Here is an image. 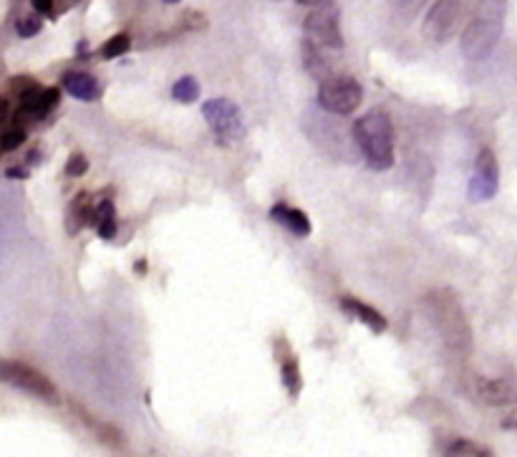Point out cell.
<instances>
[{
  "label": "cell",
  "instance_id": "obj_1",
  "mask_svg": "<svg viewBox=\"0 0 517 457\" xmlns=\"http://www.w3.org/2000/svg\"><path fill=\"white\" fill-rule=\"evenodd\" d=\"M424 311L452 354L467 357L472 351V329H470L462 304L457 301L454 293L447 291V289L429 291L424 298Z\"/></svg>",
  "mask_w": 517,
  "mask_h": 457
},
{
  "label": "cell",
  "instance_id": "obj_2",
  "mask_svg": "<svg viewBox=\"0 0 517 457\" xmlns=\"http://www.w3.org/2000/svg\"><path fill=\"white\" fill-rule=\"evenodd\" d=\"M354 139L371 169L383 172L394 167V125L389 111L371 109L356 119Z\"/></svg>",
  "mask_w": 517,
  "mask_h": 457
},
{
  "label": "cell",
  "instance_id": "obj_3",
  "mask_svg": "<svg viewBox=\"0 0 517 457\" xmlns=\"http://www.w3.org/2000/svg\"><path fill=\"white\" fill-rule=\"evenodd\" d=\"M361 101H364V89L351 76H331L318 86V107L328 114L349 116L361 107Z\"/></svg>",
  "mask_w": 517,
  "mask_h": 457
},
{
  "label": "cell",
  "instance_id": "obj_4",
  "mask_svg": "<svg viewBox=\"0 0 517 457\" xmlns=\"http://www.w3.org/2000/svg\"><path fill=\"white\" fill-rule=\"evenodd\" d=\"M202 116L207 119L210 129L218 134L222 144H237L246 139V122H243V111L237 109V104H232L230 99H210L202 104Z\"/></svg>",
  "mask_w": 517,
  "mask_h": 457
},
{
  "label": "cell",
  "instance_id": "obj_5",
  "mask_svg": "<svg viewBox=\"0 0 517 457\" xmlns=\"http://www.w3.org/2000/svg\"><path fill=\"white\" fill-rule=\"evenodd\" d=\"M464 3L462 0H435L429 13L424 18V39L429 43H447L462 26Z\"/></svg>",
  "mask_w": 517,
  "mask_h": 457
},
{
  "label": "cell",
  "instance_id": "obj_6",
  "mask_svg": "<svg viewBox=\"0 0 517 457\" xmlns=\"http://www.w3.org/2000/svg\"><path fill=\"white\" fill-rule=\"evenodd\" d=\"M500 36H503V21L487 18V15H475V21L464 28L462 33V54L470 61H482L495 51Z\"/></svg>",
  "mask_w": 517,
  "mask_h": 457
},
{
  "label": "cell",
  "instance_id": "obj_7",
  "mask_svg": "<svg viewBox=\"0 0 517 457\" xmlns=\"http://www.w3.org/2000/svg\"><path fill=\"white\" fill-rule=\"evenodd\" d=\"M3 379H5L11 387L23 389V392L39 397L43 402H58V389H56L54 382L46 375H41V372H36L33 366H28V364L5 361V364H3Z\"/></svg>",
  "mask_w": 517,
  "mask_h": 457
},
{
  "label": "cell",
  "instance_id": "obj_8",
  "mask_svg": "<svg viewBox=\"0 0 517 457\" xmlns=\"http://www.w3.org/2000/svg\"><path fill=\"white\" fill-rule=\"evenodd\" d=\"M306 41L315 43L323 51H340L343 48V33L339 26V11L321 8L306 18Z\"/></svg>",
  "mask_w": 517,
  "mask_h": 457
},
{
  "label": "cell",
  "instance_id": "obj_9",
  "mask_svg": "<svg viewBox=\"0 0 517 457\" xmlns=\"http://www.w3.org/2000/svg\"><path fill=\"white\" fill-rule=\"evenodd\" d=\"M500 190V165L492 150H482L477 154L475 175L470 180V200L472 203H485L492 200Z\"/></svg>",
  "mask_w": 517,
  "mask_h": 457
},
{
  "label": "cell",
  "instance_id": "obj_10",
  "mask_svg": "<svg viewBox=\"0 0 517 457\" xmlns=\"http://www.w3.org/2000/svg\"><path fill=\"white\" fill-rule=\"evenodd\" d=\"M58 99H61V89H56V86L43 89V86H39L26 99H21V107L15 111V125L28 126L41 122L43 116L58 104Z\"/></svg>",
  "mask_w": 517,
  "mask_h": 457
},
{
  "label": "cell",
  "instance_id": "obj_11",
  "mask_svg": "<svg viewBox=\"0 0 517 457\" xmlns=\"http://www.w3.org/2000/svg\"><path fill=\"white\" fill-rule=\"evenodd\" d=\"M61 86H64L66 94L79 99V101H96V99L101 97L99 82L91 73H83V71H66L64 79H61Z\"/></svg>",
  "mask_w": 517,
  "mask_h": 457
},
{
  "label": "cell",
  "instance_id": "obj_12",
  "mask_svg": "<svg viewBox=\"0 0 517 457\" xmlns=\"http://www.w3.org/2000/svg\"><path fill=\"white\" fill-rule=\"evenodd\" d=\"M271 218L278 222V225H283L288 233H293L296 237L311 236V220H308V215H306L303 210L278 203V205H272Z\"/></svg>",
  "mask_w": 517,
  "mask_h": 457
},
{
  "label": "cell",
  "instance_id": "obj_13",
  "mask_svg": "<svg viewBox=\"0 0 517 457\" xmlns=\"http://www.w3.org/2000/svg\"><path fill=\"white\" fill-rule=\"evenodd\" d=\"M479 400L492 407H510L517 404V389L507 379H485L477 389Z\"/></svg>",
  "mask_w": 517,
  "mask_h": 457
},
{
  "label": "cell",
  "instance_id": "obj_14",
  "mask_svg": "<svg viewBox=\"0 0 517 457\" xmlns=\"http://www.w3.org/2000/svg\"><path fill=\"white\" fill-rule=\"evenodd\" d=\"M91 222H96V210L91 208L89 194H76L66 210V233L68 236H79L83 228L91 225Z\"/></svg>",
  "mask_w": 517,
  "mask_h": 457
},
{
  "label": "cell",
  "instance_id": "obj_15",
  "mask_svg": "<svg viewBox=\"0 0 517 457\" xmlns=\"http://www.w3.org/2000/svg\"><path fill=\"white\" fill-rule=\"evenodd\" d=\"M340 311H346V314H351L356 321L366 323L374 333H383V329H386V319H383L382 314H379L376 308L364 304V301H358V298H351V296L340 298Z\"/></svg>",
  "mask_w": 517,
  "mask_h": 457
},
{
  "label": "cell",
  "instance_id": "obj_16",
  "mask_svg": "<svg viewBox=\"0 0 517 457\" xmlns=\"http://www.w3.org/2000/svg\"><path fill=\"white\" fill-rule=\"evenodd\" d=\"M278 361H280V379H283V387H286L288 394L296 400L300 394V389H303V375H300L298 359H296V357L290 354V349H288L286 357L278 354Z\"/></svg>",
  "mask_w": 517,
  "mask_h": 457
},
{
  "label": "cell",
  "instance_id": "obj_17",
  "mask_svg": "<svg viewBox=\"0 0 517 457\" xmlns=\"http://www.w3.org/2000/svg\"><path fill=\"white\" fill-rule=\"evenodd\" d=\"M96 230H99V237L104 240H111L119 230V220H116V208L111 200H101V205L96 208Z\"/></svg>",
  "mask_w": 517,
  "mask_h": 457
},
{
  "label": "cell",
  "instance_id": "obj_18",
  "mask_svg": "<svg viewBox=\"0 0 517 457\" xmlns=\"http://www.w3.org/2000/svg\"><path fill=\"white\" fill-rule=\"evenodd\" d=\"M172 97L179 104H192V101H197L200 97V83L194 76H182L175 86H172Z\"/></svg>",
  "mask_w": 517,
  "mask_h": 457
},
{
  "label": "cell",
  "instance_id": "obj_19",
  "mask_svg": "<svg viewBox=\"0 0 517 457\" xmlns=\"http://www.w3.org/2000/svg\"><path fill=\"white\" fill-rule=\"evenodd\" d=\"M129 48H132V39H129L126 33H116V36H111L109 41L101 46V58H107V61L119 58V56L126 54Z\"/></svg>",
  "mask_w": 517,
  "mask_h": 457
},
{
  "label": "cell",
  "instance_id": "obj_20",
  "mask_svg": "<svg viewBox=\"0 0 517 457\" xmlns=\"http://www.w3.org/2000/svg\"><path fill=\"white\" fill-rule=\"evenodd\" d=\"M23 142H26V126H5V132L0 137V147H3V152H13Z\"/></svg>",
  "mask_w": 517,
  "mask_h": 457
},
{
  "label": "cell",
  "instance_id": "obj_21",
  "mask_svg": "<svg viewBox=\"0 0 517 457\" xmlns=\"http://www.w3.org/2000/svg\"><path fill=\"white\" fill-rule=\"evenodd\" d=\"M447 455H457V457H485L490 455V450L479 447V444L470 443V440H454V444H450L444 450Z\"/></svg>",
  "mask_w": 517,
  "mask_h": 457
},
{
  "label": "cell",
  "instance_id": "obj_22",
  "mask_svg": "<svg viewBox=\"0 0 517 457\" xmlns=\"http://www.w3.org/2000/svg\"><path fill=\"white\" fill-rule=\"evenodd\" d=\"M41 28H43V21L39 18V15H33V13L21 15V18L15 21V33H18L21 39H33Z\"/></svg>",
  "mask_w": 517,
  "mask_h": 457
},
{
  "label": "cell",
  "instance_id": "obj_23",
  "mask_svg": "<svg viewBox=\"0 0 517 457\" xmlns=\"http://www.w3.org/2000/svg\"><path fill=\"white\" fill-rule=\"evenodd\" d=\"M39 89V83L33 82L30 76H15V79H11V83H8V94H13V97L18 99H26L30 91H36Z\"/></svg>",
  "mask_w": 517,
  "mask_h": 457
},
{
  "label": "cell",
  "instance_id": "obj_24",
  "mask_svg": "<svg viewBox=\"0 0 517 457\" xmlns=\"http://www.w3.org/2000/svg\"><path fill=\"white\" fill-rule=\"evenodd\" d=\"M86 169H89V160H86L82 152H73L68 157L66 162L68 177H82V175H86Z\"/></svg>",
  "mask_w": 517,
  "mask_h": 457
},
{
  "label": "cell",
  "instance_id": "obj_25",
  "mask_svg": "<svg viewBox=\"0 0 517 457\" xmlns=\"http://www.w3.org/2000/svg\"><path fill=\"white\" fill-rule=\"evenodd\" d=\"M30 5L36 8V13H41V15L54 13V0H30Z\"/></svg>",
  "mask_w": 517,
  "mask_h": 457
},
{
  "label": "cell",
  "instance_id": "obj_26",
  "mask_svg": "<svg viewBox=\"0 0 517 457\" xmlns=\"http://www.w3.org/2000/svg\"><path fill=\"white\" fill-rule=\"evenodd\" d=\"M5 177H8V180H26L28 165L26 167H8V169H5Z\"/></svg>",
  "mask_w": 517,
  "mask_h": 457
},
{
  "label": "cell",
  "instance_id": "obj_27",
  "mask_svg": "<svg viewBox=\"0 0 517 457\" xmlns=\"http://www.w3.org/2000/svg\"><path fill=\"white\" fill-rule=\"evenodd\" d=\"M39 160H41V152H39V150H33V152L28 154V165H36Z\"/></svg>",
  "mask_w": 517,
  "mask_h": 457
},
{
  "label": "cell",
  "instance_id": "obj_28",
  "mask_svg": "<svg viewBox=\"0 0 517 457\" xmlns=\"http://www.w3.org/2000/svg\"><path fill=\"white\" fill-rule=\"evenodd\" d=\"M300 5H308V8H314V5H321L323 0H298Z\"/></svg>",
  "mask_w": 517,
  "mask_h": 457
},
{
  "label": "cell",
  "instance_id": "obj_29",
  "mask_svg": "<svg viewBox=\"0 0 517 457\" xmlns=\"http://www.w3.org/2000/svg\"><path fill=\"white\" fill-rule=\"evenodd\" d=\"M164 3H179V0H164Z\"/></svg>",
  "mask_w": 517,
  "mask_h": 457
}]
</instances>
